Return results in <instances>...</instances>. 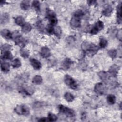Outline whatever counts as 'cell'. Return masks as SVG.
I'll return each instance as SVG.
<instances>
[{
    "instance_id": "obj_1",
    "label": "cell",
    "mask_w": 122,
    "mask_h": 122,
    "mask_svg": "<svg viewBox=\"0 0 122 122\" xmlns=\"http://www.w3.org/2000/svg\"><path fill=\"white\" fill-rule=\"evenodd\" d=\"M16 113L19 115H28L30 113V110L28 107L25 105H18L14 109Z\"/></svg>"
},
{
    "instance_id": "obj_2",
    "label": "cell",
    "mask_w": 122,
    "mask_h": 122,
    "mask_svg": "<svg viewBox=\"0 0 122 122\" xmlns=\"http://www.w3.org/2000/svg\"><path fill=\"white\" fill-rule=\"evenodd\" d=\"M58 109L59 111L62 113L64 114L66 116L68 117H73L75 115L74 111L70 108H68L66 106H65L63 105L60 104L58 105Z\"/></svg>"
},
{
    "instance_id": "obj_3",
    "label": "cell",
    "mask_w": 122,
    "mask_h": 122,
    "mask_svg": "<svg viewBox=\"0 0 122 122\" xmlns=\"http://www.w3.org/2000/svg\"><path fill=\"white\" fill-rule=\"evenodd\" d=\"M64 81L65 84L70 88L75 90L77 88V83L76 81L71 76L65 75L64 78Z\"/></svg>"
},
{
    "instance_id": "obj_4",
    "label": "cell",
    "mask_w": 122,
    "mask_h": 122,
    "mask_svg": "<svg viewBox=\"0 0 122 122\" xmlns=\"http://www.w3.org/2000/svg\"><path fill=\"white\" fill-rule=\"evenodd\" d=\"M14 34H15V36L12 35V38L14 39L15 44L24 48L23 47L26 43L25 40L18 32H14Z\"/></svg>"
},
{
    "instance_id": "obj_5",
    "label": "cell",
    "mask_w": 122,
    "mask_h": 122,
    "mask_svg": "<svg viewBox=\"0 0 122 122\" xmlns=\"http://www.w3.org/2000/svg\"><path fill=\"white\" fill-rule=\"evenodd\" d=\"M47 16L49 19L50 24L54 26L57 23L58 20L56 17L55 13L51 10H49L47 12Z\"/></svg>"
},
{
    "instance_id": "obj_6",
    "label": "cell",
    "mask_w": 122,
    "mask_h": 122,
    "mask_svg": "<svg viewBox=\"0 0 122 122\" xmlns=\"http://www.w3.org/2000/svg\"><path fill=\"white\" fill-rule=\"evenodd\" d=\"M98 50L99 47L96 45L92 43L89 42L88 46L85 51L89 54L93 55L94 54H96V53L98 51Z\"/></svg>"
},
{
    "instance_id": "obj_7",
    "label": "cell",
    "mask_w": 122,
    "mask_h": 122,
    "mask_svg": "<svg viewBox=\"0 0 122 122\" xmlns=\"http://www.w3.org/2000/svg\"><path fill=\"white\" fill-rule=\"evenodd\" d=\"M94 91L97 94L102 95L104 94L105 92L106 88L102 83L99 82L95 85Z\"/></svg>"
},
{
    "instance_id": "obj_8",
    "label": "cell",
    "mask_w": 122,
    "mask_h": 122,
    "mask_svg": "<svg viewBox=\"0 0 122 122\" xmlns=\"http://www.w3.org/2000/svg\"><path fill=\"white\" fill-rule=\"evenodd\" d=\"M80 18L74 16L71 19L70 21L71 26L74 28H78L81 26Z\"/></svg>"
},
{
    "instance_id": "obj_9",
    "label": "cell",
    "mask_w": 122,
    "mask_h": 122,
    "mask_svg": "<svg viewBox=\"0 0 122 122\" xmlns=\"http://www.w3.org/2000/svg\"><path fill=\"white\" fill-rule=\"evenodd\" d=\"M119 70V67L116 64H113L110 67L109 70V73L111 76L116 77L117 75Z\"/></svg>"
},
{
    "instance_id": "obj_10",
    "label": "cell",
    "mask_w": 122,
    "mask_h": 122,
    "mask_svg": "<svg viewBox=\"0 0 122 122\" xmlns=\"http://www.w3.org/2000/svg\"><path fill=\"white\" fill-rule=\"evenodd\" d=\"M40 54L43 58H48L51 55V51L50 49L46 46L43 47L41 48Z\"/></svg>"
},
{
    "instance_id": "obj_11",
    "label": "cell",
    "mask_w": 122,
    "mask_h": 122,
    "mask_svg": "<svg viewBox=\"0 0 122 122\" xmlns=\"http://www.w3.org/2000/svg\"><path fill=\"white\" fill-rule=\"evenodd\" d=\"M30 62L31 66L35 70H40L41 67V64L37 60L31 58L30 59Z\"/></svg>"
},
{
    "instance_id": "obj_12",
    "label": "cell",
    "mask_w": 122,
    "mask_h": 122,
    "mask_svg": "<svg viewBox=\"0 0 122 122\" xmlns=\"http://www.w3.org/2000/svg\"><path fill=\"white\" fill-rule=\"evenodd\" d=\"M73 63L72 61L69 58H65L62 61L61 63L62 68L65 70H67L70 68V66Z\"/></svg>"
},
{
    "instance_id": "obj_13",
    "label": "cell",
    "mask_w": 122,
    "mask_h": 122,
    "mask_svg": "<svg viewBox=\"0 0 122 122\" xmlns=\"http://www.w3.org/2000/svg\"><path fill=\"white\" fill-rule=\"evenodd\" d=\"M112 10H113V9L112 6L110 5H107L104 7L103 10L102 11V13L104 16L106 17H109L111 15L112 12Z\"/></svg>"
},
{
    "instance_id": "obj_14",
    "label": "cell",
    "mask_w": 122,
    "mask_h": 122,
    "mask_svg": "<svg viewBox=\"0 0 122 122\" xmlns=\"http://www.w3.org/2000/svg\"><path fill=\"white\" fill-rule=\"evenodd\" d=\"M99 78L103 81H106L110 79V74L105 71H100L98 73Z\"/></svg>"
},
{
    "instance_id": "obj_15",
    "label": "cell",
    "mask_w": 122,
    "mask_h": 122,
    "mask_svg": "<svg viewBox=\"0 0 122 122\" xmlns=\"http://www.w3.org/2000/svg\"><path fill=\"white\" fill-rule=\"evenodd\" d=\"M1 35L5 38L6 39H11L12 38V33L7 29H3L2 30L1 32Z\"/></svg>"
},
{
    "instance_id": "obj_16",
    "label": "cell",
    "mask_w": 122,
    "mask_h": 122,
    "mask_svg": "<svg viewBox=\"0 0 122 122\" xmlns=\"http://www.w3.org/2000/svg\"><path fill=\"white\" fill-rule=\"evenodd\" d=\"M9 20V15L7 13H3L0 16L1 24H5L8 22Z\"/></svg>"
},
{
    "instance_id": "obj_17",
    "label": "cell",
    "mask_w": 122,
    "mask_h": 122,
    "mask_svg": "<svg viewBox=\"0 0 122 122\" xmlns=\"http://www.w3.org/2000/svg\"><path fill=\"white\" fill-rule=\"evenodd\" d=\"M32 29V26L29 23H25L21 28V30L25 33H29L31 31Z\"/></svg>"
},
{
    "instance_id": "obj_18",
    "label": "cell",
    "mask_w": 122,
    "mask_h": 122,
    "mask_svg": "<svg viewBox=\"0 0 122 122\" xmlns=\"http://www.w3.org/2000/svg\"><path fill=\"white\" fill-rule=\"evenodd\" d=\"M0 68L1 70L3 72H8L10 71V64L8 62H3L1 63L0 65Z\"/></svg>"
},
{
    "instance_id": "obj_19",
    "label": "cell",
    "mask_w": 122,
    "mask_h": 122,
    "mask_svg": "<svg viewBox=\"0 0 122 122\" xmlns=\"http://www.w3.org/2000/svg\"><path fill=\"white\" fill-rule=\"evenodd\" d=\"M122 4L120 3L117 7V20L119 23H120L122 21Z\"/></svg>"
},
{
    "instance_id": "obj_20",
    "label": "cell",
    "mask_w": 122,
    "mask_h": 122,
    "mask_svg": "<svg viewBox=\"0 0 122 122\" xmlns=\"http://www.w3.org/2000/svg\"><path fill=\"white\" fill-rule=\"evenodd\" d=\"M20 52L21 56L25 59L28 58L29 57L30 52L27 49H25L24 48H21L20 51Z\"/></svg>"
},
{
    "instance_id": "obj_21",
    "label": "cell",
    "mask_w": 122,
    "mask_h": 122,
    "mask_svg": "<svg viewBox=\"0 0 122 122\" xmlns=\"http://www.w3.org/2000/svg\"><path fill=\"white\" fill-rule=\"evenodd\" d=\"M13 58L12 54L10 51H7L2 53L1 58L5 60H11Z\"/></svg>"
},
{
    "instance_id": "obj_22",
    "label": "cell",
    "mask_w": 122,
    "mask_h": 122,
    "mask_svg": "<svg viewBox=\"0 0 122 122\" xmlns=\"http://www.w3.org/2000/svg\"><path fill=\"white\" fill-rule=\"evenodd\" d=\"M107 102L109 104H114L116 102V97L113 94H109L107 97Z\"/></svg>"
},
{
    "instance_id": "obj_23",
    "label": "cell",
    "mask_w": 122,
    "mask_h": 122,
    "mask_svg": "<svg viewBox=\"0 0 122 122\" xmlns=\"http://www.w3.org/2000/svg\"><path fill=\"white\" fill-rule=\"evenodd\" d=\"M32 82L37 85L41 84L42 82V78L40 75H35L32 79Z\"/></svg>"
},
{
    "instance_id": "obj_24",
    "label": "cell",
    "mask_w": 122,
    "mask_h": 122,
    "mask_svg": "<svg viewBox=\"0 0 122 122\" xmlns=\"http://www.w3.org/2000/svg\"><path fill=\"white\" fill-rule=\"evenodd\" d=\"M30 6V1L23 0L20 3V8L23 10H27L29 9Z\"/></svg>"
},
{
    "instance_id": "obj_25",
    "label": "cell",
    "mask_w": 122,
    "mask_h": 122,
    "mask_svg": "<svg viewBox=\"0 0 122 122\" xmlns=\"http://www.w3.org/2000/svg\"><path fill=\"white\" fill-rule=\"evenodd\" d=\"M15 22L18 25L21 26H22L25 23L24 19L21 16H19L16 18L15 19Z\"/></svg>"
},
{
    "instance_id": "obj_26",
    "label": "cell",
    "mask_w": 122,
    "mask_h": 122,
    "mask_svg": "<svg viewBox=\"0 0 122 122\" xmlns=\"http://www.w3.org/2000/svg\"><path fill=\"white\" fill-rule=\"evenodd\" d=\"M21 63L20 61L18 58L15 59L11 62L12 66L15 68H19L21 66Z\"/></svg>"
},
{
    "instance_id": "obj_27",
    "label": "cell",
    "mask_w": 122,
    "mask_h": 122,
    "mask_svg": "<svg viewBox=\"0 0 122 122\" xmlns=\"http://www.w3.org/2000/svg\"><path fill=\"white\" fill-rule=\"evenodd\" d=\"M64 98L68 102H71L74 99V96L70 92H66L64 94Z\"/></svg>"
},
{
    "instance_id": "obj_28",
    "label": "cell",
    "mask_w": 122,
    "mask_h": 122,
    "mask_svg": "<svg viewBox=\"0 0 122 122\" xmlns=\"http://www.w3.org/2000/svg\"><path fill=\"white\" fill-rule=\"evenodd\" d=\"M24 92L26 95H31L34 93V90L32 87L29 86L26 87L25 89H24Z\"/></svg>"
},
{
    "instance_id": "obj_29",
    "label": "cell",
    "mask_w": 122,
    "mask_h": 122,
    "mask_svg": "<svg viewBox=\"0 0 122 122\" xmlns=\"http://www.w3.org/2000/svg\"><path fill=\"white\" fill-rule=\"evenodd\" d=\"M107 41L103 38H102L99 41V47L101 48H104L107 45Z\"/></svg>"
},
{
    "instance_id": "obj_30",
    "label": "cell",
    "mask_w": 122,
    "mask_h": 122,
    "mask_svg": "<svg viewBox=\"0 0 122 122\" xmlns=\"http://www.w3.org/2000/svg\"><path fill=\"white\" fill-rule=\"evenodd\" d=\"M11 49V46L9 44H4L1 47V53H3L5 51H10V50Z\"/></svg>"
},
{
    "instance_id": "obj_31",
    "label": "cell",
    "mask_w": 122,
    "mask_h": 122,
    "mask_svg": "<svg viewBox=\"0 0 122 122\" xmlns=\"http://www.w3.org/2000/svg\"><path fill=\"white\" fill-rule=\"evenodd\" d=\"M108 54L111 58L114 59L117 56V51L115 49H111L108 51Z\"/></svg>"
},
{
    "instance_id": "obj_32",
    "label": "cell",
    "mask_w": 122,
    "mask_h": 122,
    "mask_svg": "<svg viewBox=\"0 0 122 122\" xmlns=\"http://www.w3.org/2000/svg\"><path fill=\"white\" fill-rule=\"evenodd\" d=\"M94 26L98 30V31H100V30H102V29H103L104 24H103V22L101 20H99L96 23Z\"/></svg>"
},
{
    "instance_id": "obj_33",
    "label": "cell",
    "mask_w": 122,
    "mask_h": 122,
    "mask_svg": "<svg viewBox=\"0 0 122 122\" xmlns=\"http://www.w3.org/2000/svg\"><path fill=\"white\" fill-rule=\"evenodd\" d=\"M57 116L52 113H49L48 116V121H51V122H55L57 120Z\"/></svg>"
},
{
    "instance_id": "obj_34",
    "label": "cell",
    "mask_w": 122,
    "mask_h": 122,
    "mask_svg": "<svg viewBox=\"0 0 122 122\" xmlns=\"http://www.w3.org/2000/svg\"><path fill=\"white\" fill-rule=\"evenodd\" d=\"M32 6L33 8L37 11H39L40 9V3L38 0H34L32 3Z\"/></svg>"
},
{
    "instance_id": "obj_35",
    "label": "cell",
    "mask_w": 122,
    "mask_h": 122,
    "mask_svg": "<svg viewBox=\"0 0 122 122\" xmlns=\"http://www.w3.org/2000/svg\"><path fill=\"white\" fill-rule=\"evenodd\" d=\"M53 33L56 36H60L61 33V29L60 26H56V27L54 28V31Z\"/></svg>"
},
{
    "instance_id": "obj_36",
    "label": "cell",
    "mask_w": 122,
    "mask_h": 122,
    "mask_svg": "<svg viewBox=\"0 0 122 122\" xmlns=\"http://www.w3.org/2000/svg\"><path fill=\"white\" fill-rule=\"evenodd\" d=\"M83 15H84L83 12L81 10H77L76 11H75V12L74 13L73 16H75V17H78L79 18H81Z\"/></svg>"
},
{
    "instance_id": "obj_37",
    "label": "cell",
    "mask_w": 122,
    "mask_h": 122,
    "mask_svg": "<svg viewBox=\"0 0 122 122\" xmlns=\"http://www.w3.org/2000/svg\"><path fill=\"white\" fill-rule=\"evenodd\" d=\"M46 30L47 31H48V32L50 34H52L53 33V31H54V27L53 26H52L51 24H48L47 26L46 27Z\"/></svg>"
},
{
    "instance_id": "obj_38",
    "label": "cell",
    "mask_w": 122,
    "mask_h": 122,
    "mask_svg": "<svg viewBox=\"0 0 122 122\" xmlns=\"http://www.w3.org/2000/svg\"><path fill=\"white\" fill-rule=\"evenodd\" d=\"M98 32H99L98 30L96 28V27H95V26H94V27H92V28L91 29V30H90V33L91 34L95 35V34H97Z\"/></svg>"
},
{
    "instance_id": "obj_39",
    "label": "cell",
    "mask_w": 122,
    "mask_h": 122,
    "mask_svg": "<svg viewBox=\"0 0 122 122\" xmlns=\"http://www.w3.org/2000/svg\"><path fill=\"white\" fill-rule=\"evenodd\" d=\"M36 26L38 28V29L41 30H43V25L42 23H41V21H39L36 24Z\"/></svg>"
},
{
    "instance_id": "obj_40",
    "label": "cell",
    "mask_w": 122,
    "mask_h": 122,
    "mask_svg": "<svg viewBox=\"0 0 122 122\" xmlns=\"http://www.w3.org/2000/svg\"><path fill=\"white\" fill-rule=\"evenodd\" d=\"M122 30H120L118 31L117 33V38L120 40L121 41L122 40Z\"/></svg>"
},
{
    "instance_id": "obj_41",
    "label": "cell",
    "mask_w": 122,
    "mask_h": 122,
    "mask_svg": "<svg viewBox=\"0 0 122 122\" xmlns=\"http://www.w3.org/2000/svg\"><path fill=\"white\" fill-rule=\"evenodd\" d=\"M42 106V103L40 102H35L34 103V105H33V107L34 108H39V107H41Z\"/></svg>"
},
{
    "instance_id": "obj_42",
    "label": "cell",
    "mask_w": 122,
    "mask_h": 122,
    "mask_svg": "<svg viewBox=\"0 0 122 122\" xmlns=\"http://www.w3.org/2000/svg\"><path fill=\"white\" fill-rule=\"evenodd\" d=\"M87 3L90 5H92L95 4L96 1H95V0H89V1H87Z\"/></svg>"
},
{
    "instance_id": "obj_43",
    "label": "cell",
    "mask_w": 122,
    "mask_h": 122,
    "mask_svg": "<svg viewBox=\"0 0 122 122\" xmlns=\"http://www.w3.org/2000/svg\"><path fill=\"white\" fill-rule=\"evenodd\" d=\"M38 121L40 122H46V121H48V120L47 118H41L40 120H38Z\"/></svg>"
}]
</instances>
